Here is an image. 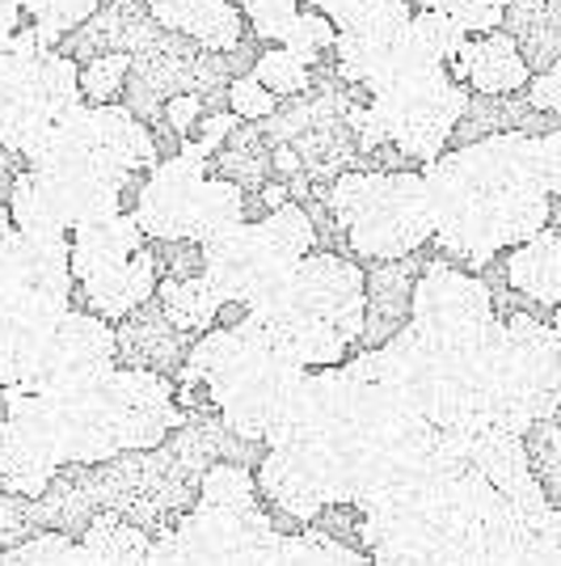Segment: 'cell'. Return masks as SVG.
<instances>
[{
	"label": "cell",
	"mask_w": 561,
	"mask_h": 566,
	"mask_svg": "<svg viewBox=\"0 0 561 566\" xmlns=\"http://www.w3.org/2000/svg\"><path fill=\"white\" fill-rule=\"evenodd\" d=\"M422 178L440 250L468 266H486L498 250H515L549 229L553 195L540 174L537 136L528 132H490L456 153H440Z\"/></svg>",
	"instance_id": "obj_1"
},
{
	"label": "cell",
	"mask_w": 561,
	"mask_h": 566,
	"mask_svg": "<svg viewBox=\"0 0 561 566\" xmlns=\"http://www.w3.org/2000/svg\"><path fill=\"white\" fill-rule=\"evenodd\" d=\"M305 377V364H296L279 343H271L250 317H241L229 331L203 334L182 368L187 385H208L229 431L262 444H271L283 431Z\"/></svg>",
	"instance_id": "obj_2"
},
{
	"label": "cell",
	"mask_w": 561,
	"mask_h": 566,
	"mask_svg": "<svg viewBox=\"0 0 561 566\" xmlns=\"http://www.w3.org/2000/svg\"><path fill=\"white\" fill-rule=\"evenodd\" d=\"M245 317L305 368H334L368 326V283L338 254H305L279 292Z\"/></svg>",
	"instance_id": "obj_3"
},
{
	"label": "cell",
	"mask_w": 561,
	"mask_h": 566,
	"mask_svg": "<svg viewBox=\"0 0 561 566\" xmlns=\"http://www.w3.org/2000/svg\"><path fill=\"white\" fill-rule=\"evenodd\" d=\"M549 419H561V343L553 322L528 313L494 317L486 423L528 436Z\"/></svg>",
	"instance_id": "obj_4"
},
{
	"label": "cell",
	"mask_w": 561,
	"mask_h": 566,
	"mask_svg": "<svg viewBox=\"0 0 561 566\" xmlns=\"http://www.w3.org/2000/svg\"><path fill=\"white\" fill-rule=\"evenodd\" d=\"M317 229L300 203H279L262 220H241L236 229L203 245V275L224 305L257 308L279 292L287 275L313 254Z\"/></svg>",
	"instance_id": "obj_5"
},
{
	"label": "cell",
	"mask_w": 561,
	"mask_h": 566,
	"mask_svg": "<svg viewBox=\"0 0 561 566\" xmlns=\"http://www.w3.org/2000/svg\"><path fill=\"white\" fill-rule=\"evenodd\" d=\"M329 208L351 250L363 259H405L435 237L422 174H342Z\"/></svg>",
	"instance_id": "obj_6"
},
{
	"label": "cell",
	"mask_w": 561,
	"mask_h": 566,
	"mask_svg": "<svg viewBox=\"0 0 561 566\" xmlns=\"http://www.w3.org/2000/svg\"><path fill=\"white\" fill-rule=\"evenodd\" d=\"M81 69L39 43L25 25L0 48V148L30 157L60 118L81 102Z\"/></svg>",
	"instance_id": "obj_7"
},
{
	"label": "cell",
	"mask_w": 561,
	"mask_h": 566,
	"mask_svg": "<svg viewBox=\"0 0 561 566\" xmlns=\"http://www.w3.org/2000/svg\"><path fill=\"white\" fill-rule=\"evenodd\" d=\"M30 166L72 161V166L97 169L115 182H131V174L157 166L152 132L127 106L115 102H76L68 115L51 127L43 140L30 148Z\"/></svg>",
	"instance_id": "obj_8"
},
{
	"label": "cell",
	"mask_w": 561,
	"mask_h": 566,
	"mask_svg": "<svg viewBox=\"0 0 561 566\" xmlns=\"http://www.w3.org/2000/svg\"><path fill=\"white\" fill-rule=\"evenodd\" d=\"M123 190H127L123 182L97 174V169L47 161V166H30L13 178L9 216H13V229H25V233L68 237L85 220L118 212Z\"/></svg>",
	"instance_id": "obj_9"
},
{
	"label": "cell",
	"mask_w": 561,
	"mask_h": 566,
	"mask_svg": "<svg viewBox=\"0 0 561 566\" xmlns=\"http://www.w3.org/2000/svg\"><path fill=\"white\" fill-rule=\"evenodd\" d=\"M368 106L384 140L398 144L414 161H435L456 123L468 115V90L447 69H435L393 90H380Z\"/></svg>",
	"instance_id": "obj_10"
},
{
	"label": "cell",
	"mask_w": 561,
	"mask_h": 566,
	"mask_svg": "<svg viewBox=\"0 0 561 566\" xmlns=\"http://www.w3.org/2000/svg\"><path fill=\"white\" fill-rule=\"evenodd\" d=\"M60 465L47 394L34 385L0 389V482L18 495H43Z\"/></svg>",
	"instance_id": "obj_11"
},
{
	"label": "cell",
	"mask_w": 561,
	"mask_h": 566,
	"mask_svg": "<svg viewBox=\"0 0 561 566\" xmlns=\"http://www.w3.org/2000/svg\"><path fill=\"white\" fill-rule=\"evenodd\" d=\"M257 486L266 499L296 520H317L334 503H347L342 457L326 440H287L266 444V461L257 470Z\"/></svg>",
	"instance_id": "obj_12"
},
{
	"label": "cell",
	"mask_w": 561,
	"mask_h": 566,
	"mask_svg": "<svg viewBox=\"0 0 561 566\" xmlns=\"http://www.w3.org/2000/svg\"><path fill=\"white\" fill-rule=\"evenodd\" d=\"M494 322V296L490 287L456 271V266H426L422 280L414 283V301H410V326L431 338H473V334L490 331Z\"/></svg>",
	"instance_id": "obj_13"
},
{
	"label": "cell",
	"mask_w": 561,
	"mask_h": 566,
	"mask_svg": "<svg viewBox=\"0 0 561 566\" xmlns=\"http://www.w3.org/2000/svg\"><path fill=\"white\" fill-rule=\"evenodd\" d=\"M118 334L102 313H64L51 334V347L43 355V368L34 389H94L115 373L118 364Z\"/></svg>",
	"instance_id": "obj_14"
},
{
	"label": "cell",
	"mask_w": 561,
	"mask_h": 566,
	"mask_svg": "<svg viewBox=\"0 0 561 566\" xmlns=\"http://www.w3.org/2000/svg\"><path fill=\"white\" fill-rule=\"evenodd\" d=\"M102 398L110 410L118 452L157 449L182 423V410L173 406V389L148 368H115L102 380Z\"/></svg>",
	"instance_id": "obj_15"
},
{
	"label": "cell",
	"mask_w": 561,
	"mask_h": 566,
	"mask_svg": "<svg viewBox=\"0 0 561 566\" xmlns=\"http://www.w3.org/2000/svg\"><path fill=\"white\" fill-rule=\"evenodd\" d=\"M208 182V157L182 144L178 157H165L148 169V182L140 187L136 199V220H140L144 237H157V241H187V224L194 212V199Z\"/></svg>",
	"instance_id": "obj_16"
},
{
	"label": "cell",
	"mask_w": 561,
	"mask_h": 566,
	"mask_svg": "<svg viewBox=\"0 0 561 566\" xmlns=\"http://www.w3.org/2000/svg\"><path fill=\"white\" fill-rule=\"evenodd\" d=\"M64 313H68L64 301L0 292V389L39 380L51 334Z\"/></svg>",
	"instance_id": "obj_17"
},
{
	"label": "cell",
	"mask_w": 561,
	"mask_h": 566,
	"mask_svg": "<svg viewBox=\"0 0 561 566\" xmlns=\"http://www.w3.org/2000/svg\"><path fill=\"white\" fill-rule=\"evenodd\" d=\"M72 283H76V275H72L68 237L25 233V229L0 233V292L43 296V301L68 305Z\"/></svg>",
	"instance_id": "obj_18"
},
{
	"label": "cell",
	"mask_w": 561,
	"mask_h": 566,
	"mask_svg": "<svg viewBox=\"0 0 561 566\" xmlns=\"http://www.w3.org/2000/svg\"><path fill=\"white\" fill-rule=\"evenodd\" d=\"M447 72L456 81H468L477 94L486 97L515 94V90H523L532 81V69H528L523 51L515 43V34H507L502 25L477 34V39H468L465 48H461V55H456V64Z\"/></svg>",
	"instance_id": "obj_19"
},
{
	"label": "cell",
	"mask_w": 561,
	"mask_h": 566,
	"mask_svg": "<svg viewBox=\"0 0 561 566\" xmlns=\"http://www.w3.org/2000/svg\"><path fill=\"white\" fill-rule=\"evenodd\" d=\"M144 229L136 212H110V216H97V220H85L81 229H72L68 233V245H72V275L76 283L97 275V271H110L118 262H127L131 254H140L144 250Z\"/></svg>",
	"instance_id": "obj_20"
},
{
	"label": "cell",
	"mask_w": 561,
	"mask_h": 566,
	"mask_svg": "<svg viewBox=\"0 0 561 566\" xmlns=\"http://www.w3.org/2000/svg\"><path fill=\"white\" fill-rule=\"evenodd\" d=\"M148 13L208 51H233L241 43V13L233 0H148Z\"/></svg>",
	"instance_id": "obj_21"
},
{
	"label": "cell",
	"mask_w": 561,
	"mask_h": 566,
	"mask_svg": "<svg viewBox=\"0 0 561 566\" xmlns=\"http://www.w3.org/2000/svg\"><path fill=\"white\" fill-rule=\"evenodd\" d=\"M81 287H85V301L94 305V313H102L106 322L127 317L157 292V259L148 250H140V254H131L110 271H97L89 280H81Z\"/></svg>",
	"instance_id": "obj_22"
},
{
	"label": "cell",
	"mask_w": 561,
	"mask_h": 566,
	"mask_svg": "<svg viewBox=\"0 0 561 566\" xmlns=\"http://www.w3.org/2000/svg\"><path fill=\"white\" fill-rule=\"evenodd\" d=\"M507 280L537 305H561V233L540 229L537 237L519 241L507 259Z\"/></svg>",
	"instance_id": "obj_23"
},
{
	"label": "cell",
	"mask_w": 561,
	"mask_h": 566,
	"mask_svg": "<svg viewBox=\"0 0 561 566\" xmlns=\"http://www.w3.org/2000/svg\"><path fill=\"white\" fill-rule=\"evenodd\" d=\"M161 292V308L169 317V326L178 331H211V322L220 317V292L211 287V280L199 271V275H182V280H165L157 283Z\"/></svg>",
	"instance_id": "obj_24"
},
{
	"label": "cell",
	"mask_w": 561,
	"mask_h": 566,
	"mask_svg": "<svg viewBox=\"0 0 561 566\" xmlns=\"http://www.w3.org/2000/svg\"><path fill=\"white\" fill-rule=\"evenodd\" d=\"M245 220V195L236 182H224V178H208L199 199H194V212H190L187 224V241H194L199 250L211 245L215 237H224L229 229H236Z\"/></svg>",
	"instance_id": "obj_25"
},
{
	"label": "cell",
	"mask_w": 561,
	"mask_h": 566,
	"mask_svg": "<svg viewBox=\"0 0 561 566\" xmlns=\"http://www.w3.org/2000/svg\"><path fill=\"white\" fill-rule=\"evenodd\" d=\"M414 18L410 0H347L329 22L342 34H363V39H389L405 30Z\"/></svg>",
	"instance_id": "obj_26"
},
{
	"label": "cell",
	"mask_w": 561,
	"mask_h": 566,
	"mask_svg": "<svg viewBox=\"0 0 561 566\" xmlns=\"http://www.w3.org/2000/svg\"><path fill=\"white\" fill-rule=\"evenodd\" d=\"M22 13L30 18V30L39 34V43L55 48L68 30L85 25L102 9V0H18Z\"/></svg>",
	"instance_id": "obj_27"
},
{
	"label": "cell",
	"mask_w": 561,
	"mask_h": 566,
	"mask_svg": "<svg viewBox=\"0 0 561 566\" xmlns=\"http://www.w3.org/2000/svg\"><path fill=\"white\" fill-rule=\"evenodd\" d=\"M528 457H532V473L537 482L544 486L549 503L561 512V419H549V423H537L528 436Z\"/></svg>",
	"instance_id": "obj_28"
},
{
	"label": "cell",
	"mask_w": 561,
	"mask_h": 566,
	"mask_svg": "<svg viewBox=\"0 0 561 566\" xmlns=\"http://www.w3.org/2000/svg\"><path fill=\"white\" fill-rule=\"evenodd\" d=\"M410 30L419 34V43L431 51V55H435L444 69H452V64H456L461 48L468 43L465 25L452 22V18H447V13H440V9H419V13L410 18Z\"/></svg>",
	"instance_id": "obj_29"
},
{
	"label": "cell",
	"mask_w": 561,
	"mask_h": 566,
	"mask_svg": "<svg viewBox=\"0 0 561 566\" xmlns=\"http://www.w3.org/2000/svg\"><path fill=\"white\" fill-rule=\"evenodd\" d=\"M254 76L275 97H292V94H305L308 90V64L287 48L266 51V55L254 64Z\"/></svg>",
	"instance_id": "obj_30"
},
{
	"label": "cell",
	"mask_w": 561,
	"mask_h": 566,
	"mask_svg": "<svg viewBox=\"0 0 561 566\" xmlns=\"http://www.w3.org/2000/svg\"><path fill=\"white\" fill-rule=\"evenodd\" d=\"M334 39H338V25L329 22L326 13H317V9H313V13H305V9H300V18L287 25V34H283L279 48L296 51L308 69H313L321 51H334Z\"/></svg>",
	"instance_id": "obj_31"
},
{
	"label": "cell",
	"mask_w": 561,
	"mask_h": 566,
	"mask_svg": "<svg viewBox=\"0 0 561 566\" xmlns=\"http://www.w3.org/2000/svg\"><path fill=\"white\" fill-rule=\"evenodd\" d=\"M199 499L203 503H224V507H257V486L241 465H211Z\"/></svg>",
	"instance_id": "obj_32"
},
{
	"label": "cell",
	"mask_w": 561,
	"mask_h": 566,
	"mask_svg": "<svg viewBox=\"0 0 561 566\" xmlns=\"http://www.w3.org/2000/svg\"><path fill=\"white\" fill-rule=\"evenodd\" d=\"M127 72H131V55L127 51L97 55L94 64L81 69V94L89 97V102H110L127 85Z\"/></svg>",
	"instance_id": "obj_33"
},
{
	"label": "cell",
	"mask_w": 561,
	"mask_h": 566,
	"mask_svg": "<svg viewBox=\"0 0 561 566\" xmlns=\"http://www.w3.org/2000/svg\"><path fill=\"white\" fill-rule=\"evenodd\" d=\"M422 9H440L452 22H461L468 34H486L498 30L507 18V0H426Z\"/></svg>",
	"instance_id": "obj_34"
},
{
	"label": "cell",
	"mask_w": 561,
	"mask_h": 566,
	"mask_svg": "<svg viewBox=\"0 0 561 566\" xmlns=\"http://www.w3.org/2000/svg\"><path fill=\"white\" fill-rule=\"evenodd\" d=\"M245 18L266 43H283L287 25L300 18V0H245Z\"/></svg>",
	"instance_id": "obj_35"
},
{
	"label": "cell",
	"mask_w": 561,
	"mask_h": 566,
	"mask_svg": "<svg viewBox=\"0 0 561 566\" xmlns=\"http://www.w3.org/2000/svg\"><path fill=\"white\" fill-rule=\"evenodd\" d=\"M229 102H233L236 118H266L275 111V94L257 81L254 72L250 76H236L233 85H229Z\"/></svg>",
	"instance_id": "obj_36"
},
{
	"label": "cell",
	"mask_w": 561,
	"mask_h": 566,
	"mask_svg": "<svg viewBox=\"0 0 561 566\" xmlns=\"http://www.w3.org/2000/svg\"><path fill=\"white\" fill-rule=\"evenodd\" d=\"M528 102H532L537 111L561 115V55L549 64V69L540 72L537 81H532V94H528Z\"/></svg>",
	"instance_id": "obj_37"
},
{
	"label": "cell",
	"mask_w": 561,
	"mask_h": 566,
	"mask_svg": "<svg viewBox=\"0 0 561 566\" xmlns=\"http://www.w3.org/2000/svg\"><path fill=\"white\" fill-rule=\"evenodd\" d=\"M537 148H540V174H544V187H549V195L558 199L561 195V132H544V136H537Z\"/></svg>",
	"instance_id": "obj_38"
},
{
	"label": "cell",
	"mask_w": 561,
	"mask_h": 566,
	"mask_svg": "<svg viewBox=\"0 0 561 566\" xmlns=\"http://www.w3.org/2000/svg\"><path fill=\"white\" fill-rule=\"evenodd\" d=\"M233 118L236 115H211L208 123H203V136H199V140H190V144H194V148H199L203 157H211V148L224 140L229 132H233Z\"/></svg>",
	"instance_id": "obj_39"
},
{
	"label": "cell",
	"mask_w": 561,
	"mask_h": 566,
	"mask_svg": "<svg viewBox=\"0 0 561 566\" xmlns=\"http://www.w3.org/2000/svg\"><path fill=\"white\" fill-rule=\"evenodd\" d=\"M165 111H169V123H173V132H190V123L199 118V97H173Z\"/></svg>",
	"instance_id": "obj_40"
},
{
	"label": "cell",
	"mask_w": 561,
	"mask_h": 566,
	"mask_svg": "<svg viewBox=\"0 0 561 566\" xmlns=\"http://www.w3.org/2000/svg\"><path fill=\"white\" fill-rule=\"evenodd\" d=\"M22 30V4L18 0H0V48Z\"/></svg>",
	"instance_id": "obj_41"
},
{
	"label": "cell",
	"mask_w": 561,
	"mask_h": 566,
	"mask_svg": "<svg viewBox=\"0 0 561 566\" xmlns=\"http://www.w3.org/2000/svg\"><path fill=\"white\" fill-rule=\"evenodd\" d=\"M308 4H313L317 13H326V18H334V13H338V9L347 4V0H308Z\"/></svg>",
	"instance_id": "obj_42"
},
{
	"label": "cell",
	"mask_w": 561,
	"mask_h": 566,
	"mask_svg": "<svg viewBox=\"0 0 561 566\" xmlns=\"http://www.w3.org/2000/svg\"><path fill=\"white\" fill-rule=\"evenodd\" d=\"M9 229H13V216H9V208L0 203V233H9Z\"/></svg>",
	"instance_id": "obj_43"
},
{
	"label": "cell",
	"mask_w": 561,
	"mask_h": 566,
	"mask_svg": "<svg viewBox=\"0 0 561 566\" xmlns=\"http://www.w3.org/2000/svg\"><path fill=\"white\" fill-rule=\"evenodd\" d=\"M553 331H558V343H561V305L553 308Z\"/></svg>",
	"instance_id": "obj_44"
},
{
	"label": "cell",
	"mask_w": 561,
	"mask_h": 566,
	"mask_svg": "<svg viewBox=\"0 0 561 566\" xmlns=\"http://www.w3.org/2000/svg\"><path fill=\"white\" fill-rule=\"evenodd\" d=\"M558 199H561V195H558Z\"/></svg>",
	"instance_id": "obj_45"
}]
</instances>
